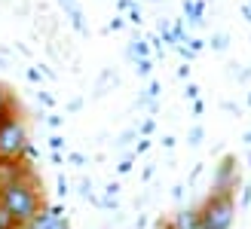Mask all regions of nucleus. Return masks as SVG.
Segmentation results:
<instances>
[{"label":"nucleus","mask_w":251,"mask_h":229,"mask_svg":"<svg viewBox=\"0 0 251 229\" xmlns=\"http://www.w3.org/2000/svg\"><path fill=\"white\" fill-rule=\"evenodd\" d=\"M0 202H3L6 211L16 217L19 229H22L25 223H31L37 214L43 211V199H40V193H37L31 174H25V177H19V181L6 183L3 189H0Z\"/></svg>","instance_id":"obj_1"},{"label":"nucleus","mask_w":251,"mask_h":229,"mask_svg":"<svg viewBox=\"0 0 251 229\" xmlns=\"http://www.w3.org/2000/svg\"><path fill=\"white\" fill-rule=\"evenodd\" d=\"M28 150V132L25 122L12 116V110L6 116H0V159H22Z\"/></svg>","instance_id":"obj_2"},{"label":"nucleus","mask_w":251,"mask_h":229,"mask_svg":"<svg viewBox=\"0 0 251 229\" xmlns=\"http://www.w3.org/2000/svg\"><path fill=\"white\" fill-rule=\"evenodd\" d=\"M230 181H233V159L224 162V168H221V174H218V193H233V189H230Z\"/></svg>","instance_id":"obj_7"},{"label":"nucleus","mask_w":251,"mask_h":229,"mask_svg":"<svg viewBox=\"0 0 251 229\" xmlns=\"http://www.w3.org/2000/svg\"><path fill=\"white\" fill-rule=\"evenodd\" d=\"M0 229H19V223H16V217L6 211V205L0 202Z\"/></svg>","instance_id":"obj_8"},{"label":"nucleus","mask_w":251,"mask_h":229,"mask_svg":"<svg viewBox=\"0 0 251 229\" xmlns=\"http://www.w3.org/2000/svg\"><path fill=\"white\" fill-rule=\"evenodd\" d=\"M215 49H227V37H224V34L215 37Z\"/></svg>","instance_id":"obj_10"},{"label":"nucleus","mask_w":251,"mask_h":229,"mask_svg":"<svg viewBox=\"0 0 251 229\" xmlns=\"http://www.w3.org/2000/svg\"><path fill=\"white\" fill-rule=\"evenodd\" d=\"M199 220L205 229H230L233 223V193H215L205 208L199 211Z\"/></svg>","instance_id":"obj_3"},{"label":"nucleus","mask_w":251,"mask_h":229,"mask_svg":"<svg viewBox=\"0 0 251 229\" xmlns=\"http://www.w3.org/2000/svg\"><path fill=\"white\" fill-rule=\"evenodd\" d=\"M25 174L28 171H25L22 159H0V189L12 181H19V177H25Z\"/></svg>","instance_id":"obj_5"},{"label":"nucleus","mask_w":251,"mask_h":229,"mask_svg":"<svg viewBox=\"0 0 251 229\" xmlns=\"http://www.w3.org/2000/svg\"><path fill=\"white\" fill-rule=\"evenodd\" d=\"M22 229H68V220L58 211H40L31 223H25Z\"/></svg>","instance_id":"obj_4"},{"label":"nucleus","mask_w":251,"mask_h":229,"mask_svg":"<svg viewBox=\"0 0 251 229\" xmlns=\"http://www.w3.org/2000/svg\"><path fill=\"white\" fill-rule=\"evenodd\" d=\"M172 229H205V226L199 220V211H181L178 217H175Z\"/></svg>","instance_id":"obj_6"},{"label":"nucleus","mask_w":251,"mask_h":229,"mask_svg":"<svg viewBox=\"0 0 251 229\" xmlns=\"http://www.w3.org/2000/svg\"><path fill=\"white\" fill-rule=\"evenodd\" d=\"M12 110V98H9V92L3 86H0V116H6V113Z\"/></svg>","instance_id":"obj_9"},{"label":"nucleus","mask_w":251,"mask_h":229,"mask_svg":"<svg viewBox=\"0 0 251 229\" xmlns=\"http://www.w3.org/2000/svg\"><path fill=\"white\" fill-rule=\"evenodd\" d=\"M248 6H251V3H248Z\"/></svg>","instance_id":"obj_11"}]
</instances>
